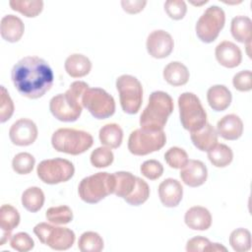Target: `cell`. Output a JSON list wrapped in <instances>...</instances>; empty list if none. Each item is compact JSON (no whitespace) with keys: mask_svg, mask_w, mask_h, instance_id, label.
Instances as JSON below:
<instances>
[{"mask_svg":"<svg viewBox=\"0 0 252 252\" xmlns=\"http://www.w3.org/2000/svg\"><path fill=\"white\" fill-rule=\"evenodd\" d=\"M158 197L164 207H177L183 197V187L178 180L166 178L158 185Z\"/></svg>","mask_w":252,"mask_h":252,"instance_id":"cell-16","label":"cell"},{"mask_svg":"<svg viewBox=\"0 0 252 252\" xmlns=\"http://www.w3.org/2000/svg\"><path fill=\"white\" fill-rule=\"evenodd\" d=\"M10 245L17 251L28 252L34 247V241L27 232H18L11 236Z\"/></svg>","mask_w":252,"mask_h":252,"instance_id":"cell-40","label":"cell"},{"mask_svg":"<svg viewBox=\"0 0 252 252\" xmlns=\"http://www.w3.org/2000/svg\"><path fill=\"white\" fill-rule=\"evenodd\" d=\"M115 178V188L113 194L125 199L136 187L137 176L128 171H117L113 173Z\"/></svg>","mask_w":252,"mask_h":252,"instance_id":"cell-27","label":"cell"},{"mask_svg":"<svg viewBox=\"0 0 252 252\" xmlns=\"http://www.w3.org/2000/svg\"><path fill=\"white\" fill-rule=\"evenodd\" d=\"M230 32L234 39L250 44L252 37V21L247 16H236L231 20Z\"/></svg>","mask_w":252,"mask_h":252,"instance_id":"cell-25","label":"cell"},{"mask_svg":"<svg viewBox=\"0 0 252 252\" xmlns=\"http://www.w3.org/2000/svg\"><path fill=\"white\" fill-rule=\"evenodd\" d=\"M147 5V1L145 0H122L121 6L122 9L128 14H137L144 10Z\"/></svg>","mask_w":252,"mask_h":252,"instance_id":"cell-45","label":"cell"},{"mask_svg":"<svg viewBox=\"0 0 252 252\" xmlns=\"http://www.w3.org/2000/svg\"><path fill=\"white\" fill-rule=\"evenodd\" d=\"M0 101V122L4 123L9 120L14 113V102L4 86H1Z\"/></svg>","mask_w":252,"mask_h":252,"instance_id":"cell-43","label":"cell"},{"mask_svg":"<svg viewBox=\"0 0 252 252\" xmlns=\"http://www.w3.org/2000/svg\"><path fill=\"white\" fill-rule=\"evenodd\" d=\"M187 252H199V251H226V248L220 243H213L208 238L203 236H195L187 241Z\"/></svg>","mask_w":252,"mask_h":252,"instance_id":"cell-34","label":"cell"},{"mask_svg":"<svg viewBox=\"0 0 252 252\" xmlns=\"http://www.w3.org/2000/svg\"><path fill=\"white\" fill-rule=\"evenodd\" d=\"M164 11L170 19L178 21L186 15L187 6L182 0H167L164 3Z\"/></svg>","mask_w":252,"mask_h":252,"instance_id":"cell-42","label":"cell"},{"mask_svg":"<svg viewBox=\"0 0 252 252\" xmlns=\"http://www.w3.org/2000/svg\"><path fill=\"white\" fill-rule=\"evenodd\" d=\"M115 178L108 172H97L82 179L78 187L80 198L88 204H95L113 194Z\"/></svg>","mask_w":252,"mask_h":252,"instance_id":"cell-5","label":"cell"},{"mask_svg":"<svg viewBox=\"0 0 252 252\" xmlns=\"http://www.w3.org/2000/svg\"><path fill=\"white\" fill-rule=\"evenodd\" d=\"M89 85L84 81L73 82L64 94L54 95L49 101L51 114L62 122H74L83 110L82 98Z\"/></svg>","mask_w":252,"mask_h":252,"instance_id":"cell-2","label":"cell"},{"mask_svg":"<svg viewBox=\"0 0 252 252\" xmlns=\"http://www.w3.org/2000/svg\"><path fill=\"white\" fill-rule=\"evenodd\" d=\"M82 103L96 119H106L115 112V100L106 91L100 88H88L84 93Z\"/></svg>","mask_w":252,"mask_h":252,"instance_id":"cell-12","label":"cell"},{"mask_svg":"<svg viewBox=\"0 0 252 252\" xmlns=\"http://www.w3.org/2000/svg\"><path fill=\"white\" fill-rule=\"evenodd\" d=\"M116 89L122 110L127 114H136L143 101V87L140 81L132 75H121L116 79Z\"/></svg>","mask_w":252,"mask_h":252,"instance_id":"cell-7","label":"cell"},{"mask_svg":"<svg viewBox=\"0 0 252 252\" xmlns=\"http://www.w3.org/2000/svg\"><path fill=\"white\" fill-rule=\"evenodd\" d=\"M184 221L193 230H207L212 225V215L205 207L194 206L186 211Z\"/></svg>","mask_w":252,"mask_h":252,"instance_id":"cell-19","label":"cell"},{"mask_svg":"<svg viewBox=\"0 0 252 252\" xmlns=\"http://www.w3.org/2000/svg\"><path fill=\"white\" fill-rule=\"evenodd\" d=\"M11 238V232L8 231H2V236H1V241H0V245H4L9 239Z\"/></svg>","mask_w":252,"mask_h":252,"instance_id":"cell-46","label":"cell"},{"mask_svg":"<svg viewBox=\"0 0 252 252\" xmlns=\"http://www.w3.org/2000/svg\"><path fill=\"white\" fill-rule=\"evenodd\" d=\"M102 237L94 231H86L81 234L78 241V248L82 252H99L103 249Z\"/></svg>","mask_w":252,"mask_h":252,"instance_id":"cell-31","label":"cell"},{"mask_svg":"<svg viewBox=\"0 0 252 252\" xmlns=\"http://www.w3.org/2000/svg\"><path fill=\"white\" fill-rule=\"evenodd\" d=\"M149 196H150V187L148 183L144 179L137 177V183H136L135 189L124 200L126 203H128L131 206H140L149 199Z\"/></svg>","mask_w":252,"mask_h":252,"instance_id":"cell-36","label":"cell"},{"mask_svg":"<svg viewBox=\"0 0 252 252\" xmlns=\"http://www.w3.org/2000/svg\"><path fill=\"white\" fill-rule=\"evenodd\" d=\"M208 1H202V2H200V3H198V2H191L193 5H197V6H200V5H203V4H206Z\"/></svg>","mask_w":252,"mask_h":252,"instance_id":"cell-47","label":"cell"},{"mask_svg":"<svg viewBox=\"0 0 252 252\" xmlns=\"http://www.w3.org/2000/svg\"><path fill=\"white\" fill-rule=\"evenodd\" d=\"M98 137L103 146L110 149H117L122 144L123 130L116 123H108L99 129Z\"/></svg>","mask_w":252,"mask_h":252,"instance_id":"cell-26","label":"cell"},{"mask_svg":"<svg viewBox=\"0 0 252 252\" xmlns=\"http://www.w3.org/2000/svg\"><path fill=\"white\" fill-rule=\"evenodd\" d=\"M173 107V99L167 93L153 92L150 94L148 105L140 116L141 128L149 131H162Z\"/></svg>","mask_w":252,"mask_h":252,"instance_id":"cell-3","label":"cell"},{"mask_svg":"<svg viewBox=\"0 0 252 252\" xmlns=\"http://www.w3.org/2000/svg\"><path fill=\"white\" fill-rule=\"evenodd\" d=\"M232 85L239 92L252 90V73L250 70H243L236 73L232 78Z\"/></svg>","mask_w":252,"mask_h":252,"instance_id":"cell-44","label":"cell"},{"mask_svg":"<svg viewBox=\"0 0 252 252\" xmlns=\"http://www.w3.org/2000/svg\"><path fill=\"white\" fill-rule=\"evenodd\" d=\"M93 144L94 138L89 132L74 128H60L51 137V145L55 151L73 156L87 152Z\"/></svg>","mask_w":252,"mask_h":252,"instance_id":"cell-4","label":"cell"},{"mask_svg":"<svg viewBox=\"0 0 252 252\" xmlns=\"http://www.w3.org/2000/svg\"><path fill=\"white\" fill-rule=\"evenodd\" d=\"M218 133L217 130L210 123L196 131L190 133V138L193 145L202 152H208L218 144Z\"/></svg>","mask_w":252,"mask_h":252,"instance_id":"cell-22","label":"cell"},{"mask_svg":"<svg viewBox=\"0 0 252 252\" xmlns=\"http://www.w3.org/2000/svg\"><path fill=\"white\" fill-rule=\"evenodd\" d=\"M208 153V158L216 167H225L233 159L232 150L225 144H217Z\"/></svg>","mask_w":252,"mask_h":252,"instance_id":"cell-29","label":"cell"},{"mask_svg":"<svg viewBox=\"0 0 252 252\" xmlns=\"http://www.w3.org/2000/svg\"><path fill=\"white\" fill-rule=\"evenodd\" d=\"M180 178L184 184L189 187H199L203 185L208 178V169L206 164L198 159H189L180 170Z\"/></svg>","mask_w":252,"mask_h":252,"instance_id":"cell-15","label":"cell"},{"mask_svg":"<svg viewBox=\"0 0 252 252\" xmlns=\"http://www.w3.org/2000/svg\"><path fill=\"white\" fill-rule=\"evenodd\" d=\"M141 173L150 180L158 179L163 173L162 164L157 159H148L141 164Z\"/></svg>","mask_w":252,"mask_h":252,"instance_id":"cell-41","label":"cell"},{"mask_svg":"<svg viewBox=\"0 0 252 252\" xmlns=\"http://www.w3.org/2000/svg\"><path fill=\"white\" fill-rule=\"evenodd\" d=\"M225 23L224 11L216 5L210 6L196 23L195 31L199 39L211 43L217 39Z\"/></svg>","mask_w":252,"mask_h":252,"instance_id":"cell-10","label":"cell"},{"mask_svg":"<svg viewBox=\"0 0 252 252\" xmlns=\"http://www.w3.org/2000/svg\"><path fill=\"white\" fill-rule=\"evenodd\" d=\"M33 233L42 244L53 250H67L75 242V233L68 227L54 226L47 222H39L33 227Z\"/></svg>","mask_w":252,"mask_h":252,"instance_id":"cell-9","label":"cell"},{"mask_svg":"<svg viewBox=\"0 0 252 252\" xmlns=\"http://www.w3.org/2000/svg\"><path fill=\"white\" fill-rule=\"evenodd\" d=\"M91 163L96 168L109 166L114 159V155L110 148L98 147L94 149L90 157Z\"/></svg>","mask_w":252,"mask_h":252,"instance_id":"cell-38","label":"cell"},{"mask_svg":"<svg viewBox=\"0 0 252 252\" xmlns=\"http://www.w3.org/2000/svg\"><path fill=\"white\" fill-rule=\"evenodd\" d=\"M20 214L11 205H2L0 208V227L2 231L11 232L20 223Z\"/></svg>","mask_w":252,"mask_h":252,"instance_id":"cell-32","label":"cell"},{"mask_svg":"<svg viewBox=\"0 0 252 252\" xmlns=\"http://www.w3.org/2000/svg\"><path fill=\"white\" fill-rule=\"evenodd\" d=\"M38 130L35 123L29 118H21L14 122L9 130L11 142L20 147L32 145L37 138Z\"/></svg>","mask_w":252,"mask_h":252,"instance_id":"cell-14","label":"cell"},{"mask_svg":"<svg viewBox=\"0 0 252 252\" xmlns=\"http://www.w3.org/2000/svg\"><path fill=\"white\" fill-rule=\"evenodd\" d=\"M64 67L67 74L72 78H82L91 72L92 62L87 56L74 53L66 58Z\"/></svg>","mask_w":252,"mask_h":252,"instance_id":"cell-23","label":"cell"},{"mask_svg":"<svg viewBox=\"0 0 252 252\" xmlns=\"http://www.w3.org/2000/svg\"><path fill=\"white\" fill-rule=\"evenodd\" d=\"M11 79L20 94L35 99L52 87L54 75L49 64L38 56H26L12 68Z\"/></svg>","mask_w":252,"mask_h":252,"instance_id":"cell-1","label":"cell"},{"mask_svg":"<svg viewBox=\"0 0 252 252\" xmlns=\"http://www.w3.org/2000/svg\"><path fill=\"white\" fill-rule=\"evenodd\" d=\"M46 220L54 224H67L73 220L72 210L65 205L51 207L45 212Z\"/></svg>","mask_w":252,"mask_h":252,"instance_id":"cell-35","label":"cell"},{"mask_svg":"<svg viewBox=\"0 0 252 252\" xmlns=\"http://www.w3.org/2000/svg\"><path fill=\"white\" fill-rule=\"evenodd\" d=\"M35 158L30 153H19L12 160V168L18 174H29L32 171Z\"/></svg>","mask_w":252,"mask_h":252,"instance_id":"cell-37","label":"cell"},{"mask_svg":"<svg viewBox=\"0 0 252 252\" xmlns=\"http://www.w3.org/2000/svg\"><path fill=\"white\" fill-rule=\"evenodd\" d=\"M25 32L23 21L15 15H6L1 19L0 33L3 39L8 42L19 41Z\"/></svg>","mask_w":252,"mask_h":252,"instance_id":"cell-20","label":"cell"},{"mask_svg":"<svg viewBox=\"0 0 252 252\" xmlns=\"http://www.w3.org/2000/svg\"><path fill=\"white\" fill-rule=\"evenodd\" d=\"M166 163L175 169H181L189 160L187 153L178 147H171L164 154Z\"/></svg>","mask_w":252,"mask_h":252,"instance_id":"cell-39","label":"cell"},{"mask_svg":"<svg viewBox=\"0 0 252 252\" xmlns=\"http://www.w3.org/2000/svg\"><path fill=\"white\" fill-rule=\"evenodd\" d=\"M12 10L23 14L27 18H34L43 10L41 0H11L9 2Z\"/></svg>","mask_w":252,"mask_h":252,"instance_id":"cell-30","label":"cell"},{"mask_svg":"<svg viewBox=\"0 0 252 252\" xmlns=\"http://www.w3.org/2000/svg\"><path fill=\"white\" fill-rule=\"evenodd\" d=\"M215 55L217 61L225 68H235L242 61V52L233 42L223 40L216 46Z\"/></svg>","mask_w":252,"mask_h":252,"instance_id":"cell-17","label":"cell"},{"mask_svg":"<svg viewBox=\"0 0 252 252\" xmlns=\"http://www.w3.org/2000/svg\"><path fill=\"white\" fill-rule=\"evenodd\" d=\"M44 200L45 197L43 191L36 186L27 188L22 194V205L31 213L38 212L42 208Z\"/></svg>","mask_w":252,"mask_h":252,"instance_id":"cell-28","label":"cell"},{"mask_svg":"<svg viewBox=\"0 0 252 252\" xmlns=\"http://www.w3.org/2000/svg\"><path fill=\"white\" fill-rule=\"evenodd\" d=\"M217 133L224 140L234 141L239 139L243 133V122L236 114L224 115L217 124Z\"/></svg>","mask_w":252,"mask_h":252,"instance_id":"cell-18","label":"cell"},{"mask_svg":"<svg viewBox=\"0 0 252 252\" xmlns=\"http://www.w3.org/2000/svg\"><path fill=\"white\" fill-rule=\"evenodd\" d=\"M189 77V70L179 61H172L163 69V79L167 84L173 87H179L187 84Z\"/></svg>","mask_w":252,"mask_h":252,"instance_id":"cell-24","label":"cell"},{"mask_svg":"<svg viewBox=\"0 0 252 252\" xmlns=\"http://www.w3.org/2000/svg\"><path fill=\"white\" fill-rule=\"evenodd\" d=\"M148 53L157 59H162L170 55L174 47L172 36L163 30H156L152 32L146 41Z\"/></svg>","mask_w":252,"mask_h":252,"instance_id":"cell-13","label":"cell"},{"mask_svg":"<svg viewBox=\"0 0 252 252\" xmlns=\"http://www.w3.org/2000/svg\"><path fill=\"white\" fill-rule=\"evenodd\" d=\"M36 173L42 182L54 185L70 180L75 173V167L70 160L56 158L40 161Z\"/></svg>","mask_w":252,"mask_h":252,"instance_id":"cell-11","label":"cell"},{"mask_svg":"<svg viewBox=\"0 0 252 252\" xmlns=\"http://www.w3.org/2000/svg\"><path fill=\"white\" fill-rule=\"evenodd\" d=\"M166 143L165 133L162 131H149L136 129L128 139V150L135 156H146L159 151Z\"/></svg>","mask_w":252,"mask_h":252,"instance_id":"cell-8","label":"cell"},{"mask_svg":"<svg viewBox=\"0 0 252 252\" xmlns=\"http://www.w3.org/2000/svg\"><path fill=\"white\" fill-rule=\"evenodd\" d=\"M180 122L187 131L196 132L207 123V112L200 98L193 93H183L178 97Z\"/></svg>","mask_w":252,"mask_h":252,"instance_id":"cell-6","label":"cell"},{"mask_svg":"<svg viewBox=\"0 0 252 252\" xmlns=\"http://www.w3.org/2000/svg\"><path fill=\"white\" fill-rule=\"evenodd\" d=\"M207 100L215 111H223L231 103V92L223 85H214L207 92Z\"/></svg>","mask_w":252,"mask_h":252,"instance_id":"cell-21","label":"cell"},{"mask_svg":"<svg viewBox=\"0 0 252 252\" xmlns=\"http://www.w3.org/2000/svg\"><path fill=\"white\" fill-rule=\"evenodd\" d=\"M229 244L236 252H246L251 248V233L248 229L239 227L229 235Z\"/></svg>","mask_w":252,"mask_h":252,"instance_id":"cell-33","label":"cell"}]
</instances>
